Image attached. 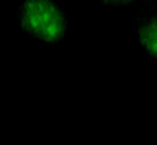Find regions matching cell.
I'll return each instance as SVG.
<instances>
[{
    "instance_id": "obj_2",
    "label": "cell",
    "mask_w": 157,
    "mask_h": 145,
    "mask_svg": "<svg viewBox=\"0 0 157 145\" xmlns=\"http://www.w3.org/2000/svg\"><path fill=\"white\" fill-rule=\"evenodd\" d=\"M134 33L146 56L157 64V3L146 0L134 17Z\"/></svg>"
},
{
    "instance_id": "obj_1",
    "label": "cell",
    "mask_w": 157,
    "mask_h": 145,
    "mask_svg": "<svg viewBox=\"0 0 157 145\" xmlns=\"http://www.w3.org/2000/svg\"><path fill=\"white\" fill-rule=\"evenodd\" d=\"M69 21V12L54 0H21L17 7L19 29L49 46L66 36Z\"/></svg>"
}]
</instances>
